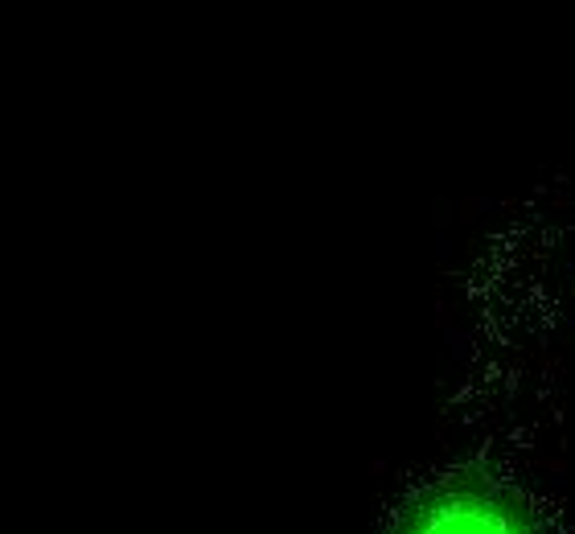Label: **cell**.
<instances>
[{
	"mask_svg": "<svg viewBox=\"0 0 575 534\" xmlns=\"http://www.w3.org/2000/svg\"><path fill=\"white\" fill-rule=\"evenodd\" d=\"M415 534H522L518 522L510 514H502L489 502H448L440 510H432L424 522H419Z\"/></svg>",
	"mask_w": 575,
	"mask_h": 534,
	"instance_id": "obj_1",
	"label": "cell"
}]
</instances>
